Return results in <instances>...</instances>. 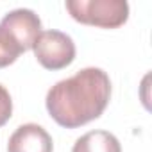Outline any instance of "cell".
<instances>
[{"instance_id": "7", "label": "cell", "mask_w": 152, "mask_h": 152, "mask_svg": "<svg viewBox=\"0 0 152 152\" xmlns=\"http://www.w3.org/2000/svg\"><path fill=\"white\" fill-rule=\"evenodd\" d=\"M23 52H25V48L20 45V41L15 38V34L0 23V68L13 64Z\"/></svg>"}, {"instance_id": "1", "label": "cell", "mask_w": 152, "mask_h": 152, "mask_svg": "<svg viewBox=\"0 0 152 152\" xmlns=\"http://www.w3.org/2000/svg\"><path fill=\"white\" fill-rule=\"evenodd\" d=\"M111 99V81L102 68L88 66L56 83L45 99L52 120L66 129H77L97 120Z\"/></svg>"}, {"instance_id": "3", "label": "cell", "mask_w": 152, "mask_h": 152, "mask_svg": "<svg viewBox=\"0 0 152 152\" xmlns=\"http://www.w3.org/2000/svg\"><path fill=\"white\" fill-rule=\"evenodd\" d=\"M34 57L47 70H63L75 59L73 39L61 31H41L34 47Z\"/></svg>"}, {"instance_id": "5", "label": "cell", "mask_w": 152, "mask_h": 152, "mask_svg": "<svg viewBox=\"0 0 152 152\" xmlns=\"http://www.w3.org/2000/svg\"><path fill=\"white\" fill-rule=\"evenodd\" d=\"M54 141L50 134L38 124L20 125L7 141V152H52Z\"/></svg>"}, {"instance_id": "4", "label": "cell", "mask_w": 152, "mask_h": 152, "mask_svg": "<svg viewBox=\"0 0 152 152\" xmlns=\"http://www.w3.org/2000/svg\"><path fill=\"white\" fill-rule=\"evenodd\" d=\"M4 27H7L15 38L20 41V45L27 50H31L38 39V36L41 34V20L39 16L31 11V9H15L9 11L4 18H2Z\"/></svg>"}, {"instance_id": "8", "label": "cell", "mask_w": 152, "mask_h": 152, "mask_svg": "<svg viewBox=\"0 0 152 152\" xmlns=\"http://www.w3.org/2000/svg\"><path fill=\"white\" fill-rule=\"evenodd\" d=\"M11 115H13V100H11V95L6 90V86L0 84V127L7 124V120L11 118Z\"/></svg>"}, {"instance_id": "6", "label": "cell", "mask_w": 152, "mask_h": 152, "mask_svg": "<svg viewBox=\"0 0 152 152\" xmlns=\"http://www.w3.org/2000/svg\"><path fill=\"white\" fill-rule=\"evenodd\" d=\"M72 152H122L120 141L107 131H90L77 138Z\"/></svg>"}, {"instance_id": "2", "label": "cell", "mask_w": 152, "mask_h": 152, "mask_svg": "<svg viewBox=\"0 0 152 152\" xmlns=\"http://www.w3.org/2000/svg\"><path fill=\"white\" fill-rule=\"evenodd\" d=\"M64 6L75 22L91 27L116 29L129 18L125 0H68Z\"/></svg>"}]
</instances>
